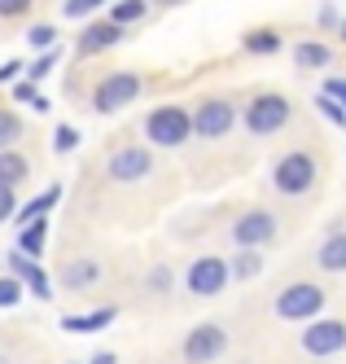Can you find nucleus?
<instances>
[{
    "label": "nucleus",
    "instance_id": "obj_12",
    "mask_svg": "<svg viewBox=\"0 0 346 364\" xmlns=\"http://www.w3.org/2000/svg\"><path fill=\"white\" fill-rule=\"evenodd\" d=\"M119 40H123V27H119V22H110V18H105V22H92V27L79 31V53L92 58V53H101V48H110V44H119Z\"/></svg>",
    "mask_w": 346,
    "mask_h": 364
},
{
    "label": "nucleus",
    "instance_id": "obj_4",
    "mask_svg": "<svg viewBox=\"0 0 346 364\" xmlns=\"http://www.w3.org/2000/svg\"><path fill=\"white\" fill-rule=\"evenodd\" d=\"M289 114H294L289 97H281V92H259L250 106H246V127H250L254 136H272V132H281V127L289 123Z\"/></svg>",
    "mask_w": 346,
    "mask_h": 364
},
{
    "label": "nucleus",
    "instance_id": "obj_30",
    "mask_svg": "<svg viewBox=\"0 0 346 364\" xmlns=\"http://www.w3.org/2000/svg\"><path fill=\"white\" fill-rule=\"evenodd\" d=\"M75 145H79V132H75L70 123H62V127H58V136H53V149H58V154H70Z\"/></svg>",
    "mask_w": 346,
    "mask_h": 364
},
{
    "label": "nucleus",
    "instance_id": "obj_8",
    "mask_svg": "<svg viewBox=\"0 0 346 364\" xmlns=\"http://www.w3.org/2000/svg\"><path fill=\"white\" fill-rule=\"evenodd\" d=\"M224 351H228V333L215 321L193 325L189 338H184V360H189V364H210V360H220Z\"/></svg>",
    "mask_w": 346,
    "mask_h": 364
},
{
    "label": "nucleus",
    "instance_id": "obj_2",
    "mask_svg": "<svg viewBox=\"0 0 346 364\" xmlns=\"http://www.w3.org/2000/svg\"><path fill=\"white\" fill-rule=\"evenodd\" d=\"M325 307V290L315 281H294L276 294V316L281 321H315Z\"/></svg>",
    "mask_w": 346,
    "mask_h": 364
},
{
    "label": "nucleus",
    "instance_id": "obj_1",
    "mask_svg": "<svg viewBox=\"0 0 346 364\" xmlns=\"http://www.w3.org/2000/svg\"><path fill=\"white\" fill-rule=\"evenodd\" d=\"M193 136V114L184 106H158L149 119H145V141L158 145V149H175Z\"/></svg>",
    "mask_w": 346,
    "mask_h": 364
},
{
    "label": "nucleus",
    "instance_id": "obj_11",
    "mask_svg": "<svg viewBox=\"0 0 346 364\" xmlns=\"http://www.w3.org/2000/svg\"><path fill=\"white\" fill-rule=\"evenodd\" d=\"M153 171V154L145 145H123L105 159V176L119 180V185H131V180H145Z\"/></svg>",
    "mask_w": 346,
    "mask_h": 364
},
{
    "label": "nucleus",
    "instance_id": "obj_39",
    "mask_svg": "<svg viewBox=\"0 0 346 364\" xmlns=\"http://www.w3.org/2000/svg\"><path fill=\"white\" fill-rule=\"evenodd\" d=\"M163 5H180V0H163Z\"/></svg>",
    "mask_w": 346,
    "mask_h": 364
},
{
    "label": "nucleus",
    "instance_id": "obj_18",
    "mask_svg": "<svg viewBox=\"0 0 346 364\" xmlns=\"http://www.w3.org/2000/svg\"><path fill=\"white\" fill-rule=\"evenodd\" d=\"M58 198H62V185H48V189H44V193H40V198H36L31 206H22V211H18V224L26 228V224H36V220H44V215L53 211V202H58Z\"/></svg>",
    "mask_w": 346,
    "mask_h": 364
},
{
    "label": "nucleus",
    "instance_id": "obj_15",
    "mask_svg": "<svg viewBox=\"0 0 346 364\" xmlns=\"http://www.w3.org/2000/svg\"><path fill=\"white\" fill-rule=\"evenodd\" d=\"M62 281H66L70 294H84V290H92V285L101 281V264H97V259H75Z\"/></svg>",
    "mask_w": 346,
    "mask_h": 364
},
{
    "label": "nucleus",
    "instance_id": "obj_5",
    "mask_svg": "<svg viewBox=\"0 0 346 364\" xmlns=\"http://www.w3.org/2000/svg\"><path fill=\"white\" fill-rule=\"evenodd\" d=\"M228 281H232V264H224L220 255H202L189 264V272H184V285H189V294H198V299L224 294Z\"/></svg>",
    "mask_w": 346,
    "mask_h": 364
},
{
    "label": "nucleus",
    "instance_id": "obj_33",
    "mask_svg": "<svg viewBox=\"0 0 346 364\" xmlns=\"http://www.w3.org/2000/svg\"><path fill=\"white\" fill-rule=\"evenodd\" d=\"M31 9V0H0V18H22Z\"/></svg>",
    "mask_w": 346,
    "mask_h": 364
},
{
    "label": "nucleus",
    "instance_id": "obj_31",
    "mask_svg": "<svg viewBox=\"0 0 346 364\" xmlns=\"http://www.w3.org/2000/svg\"><path fill=\"white\" fill-rule=\"evenodd\" d=\"M101 5H105V0H66L62 9H66V18H88V14L101 9Z\"/></svg>",
    "mask_w": 346,
    "mask_h": 364
},
{
    "label": "nucleus",
    "instance_id": "obj_16",
    "mask_svg": "<svg viewBox=\"0 0 346 364\" xmlns=\"http://www.w3.org/2000/svg\"><path fill=\"white\" fill-rule=\"evenodd\" d=\"M119 316V307H97L92 316H62V329L66 333H97V329H105Z\"/></svg>",
    "mask_w": 346,
    "mask_h": 364
},
{
    "label": "nucleus",
    "instance_id": "obj_3",
    "mask_svg": "<svg viewBox=\"0 0 346 364\" xmlns=\"http://www.w3.org/2000/svg\"><path fill=\"white\" fill-rule=\"evenodd\" d=\"M272 185H276L285 198H303V193L315 185V159H311L307 149L281 154V159H276V171H272Z\"/></svg>",
    "mask_w": 346,
    "mask_h": 364
},
{
    "label": "nucleus",
    "instance_id": "obj_14",
    "mask_svg": "<svg viewBox=\"0 0 346 364\" xmlns=\"http://www.w3.org/2000/svg\"><path fill=\"white\" fill-rule=\"evenodd\" d=\"M315 268L320 272H346V228H337L333 237H325V246L315 250Z\"/></svg>",
    "mask_w": 346,
    "mask_h": 364
},
{
    "label": "nucleus",
    "instance_id": "obj_17",
    "mask_svg": "<svg viewBox=\"0 0 346 364\" xmlns=\"http://www.w3.org/2000/svg\"><path fill=\"white\" fill-rule=\"evenodd\" d=\"M26 171H31V167H26L22 154H13V149L0 154V189H18L22 180H26Z\"/></svg>",
    "mask_w": 346,
    "mask_h": 364
},
{
    "label": "nucleus",
    "instance_id": "obj_21",
    "mask_svg": "<svg viewBox=\"0 0 346 364\" xmlns=\"http://www.w3.org/2000/svg\"><path fill=\"white\" fill-rule=\"evenodd\" d=\"M18 141H22V119L13 110H0V154L13 149Z\"/></svg>",
    "mask_w": 346,
    "mask_h": 364
},
{
    "label": "nucleus",
    "instance_id": "obj_23",
    "mask_svg": "<svg viewBox=\"0 0 346 364\" xmlns=\"http://www.w3.org/2000/svg\"><path fill=\"white\" fill-rule=\"evenodd\" d=\"M145 0H119V5L110 9V22H119V27H127V22H136V18H145Z\"/></svg>",
    "mask_w": 346,
    "mask_h": 364
},
{
    "label": "nucleus",
    "instance_id": "obj_35",
    "mask_svg": "<svg viewBox=\"0 0 346 364\" xmlns=\"http://www.w3.org/2000/svg\"><path fill=\"white\" fill-rule=\"evenodd\" d=\"M149 285H153V290H158V294H163V290H171V268H153V277H149Z\"/></svg>",
    "mask_w": 346,
    "mask_h": 364
},
{
    "label": "nucleus",
    "instance_id": "obj_26",
    "mask_svg": "<svg viewBox=\"0 0 346 364\" xmlns=\"http://www.w3.org/2000/svg\"><path fill=\"white\" fill-rule=\"evenodd\" d=\"M315 110H320V114H325V119H329V123H337V127H342V123H346V110H342V106H337V101H333V97H329V92H315Z\"/></svg>",
    "mask_w": 346,
    "mask_h": 364
},
{
    "label": "nucleus",
    "instance_id": "obj_27",
    "mask_svg": "<svg viewBox=\"0 0 346 364\" xmlns=\"http://www.w3.org/2000/svg\"><path fill=\"white\" fill-rule=\"evenodd\" d=\"M53 40H58V27H48V22H40V27L26 31V44H31V48H44V53L53 48Z\"/></svg>",
    "mask_w": 346,
    "mask_h": 364
},
{
    "label": "nucleus",
    "instance_id": "obj_10",
    "mask_svg": "<svg viewBox=\"0 0 346 364\" xmlns=\"http://www.w3.org/2000/svg\"><path fill=\"white\" fill-rule=\"evenodd\" d=\"M303 351L315 355V360H329L337 351H346V321H311L303 329Z\"/></svg>",
    "mask_w": 346,
    "mask_h": 364
},
{
    "label": "nucleus",
    "instance_id": "obj_29",
    "mask_svg": "<svg viewBox=\"0 0 346 364\" xmlns=\"http://www.w3.org/2000/svg\"><path fill=\"white\" fill-rule=\"evenodd\" d=\"M53 66H58V53H53V48H48V53H40L31 66H26V80H31V84H40L44 80V75L53 70Z\"/></svg>",
    "mask_w": 346,
    "mask_h": 364
},
{
    "label": "nucleus",
    "instance_id": "obj_36",
    "mask_svg": "<svg viewBox=\"0 0 346 364\" xmlns=\"http://www.w3.org/2000/svg\"><path fill=\"white\" fill-rule=\"evenodd\" d=\"M9 80H18V62H5V66H0V84H9Z\"/></svg>",
    "mask_w": 346,
    "mask_h": 364
},
{
    "label": "nucleus",
    "instance_id": "obj_13",
    "mask_svg": "<svg viewBox=\"0 0 346 364\" xmlns=\"http://www.w3.org/2000/svg\"><path fill=\"white\" fill-rule=\"evenodd\" d=\"M13 264V277L26 285V290H31L36 299H53V285H48V272L40 268V259H26V255H13L9 259Z\"/></svg>",
    "mask_w": 346,
    "mask_h": 364
},
{
    "label": "nucleus",
    "instance_id": "obj_37",
    "mask_svg": "<svg viewBox=\"0 0 346 364\" xmlns=\"http://www.w3.org/2000/svg\"><path fill=\"white\" fill-rule=\"evenodd\" d=\"M92 364H114V355H110V351H97V355H92Z\"/></svg>",
    "mask_w": 346,
    "mask_h": 364
},
{
    "label": "nucleus",
    "instance_id": "obj_9",
    "mask_svg": "<svg viewBox=\"0 0 346 364\" xmlns=\"http://www.w3.org/2000/svg\"><path fill=\"white\" fill-rule=\"evenodd\" d=\"M276 215L272 211H263V206H254V211H246V215H237V224H232V242L242 246V250H259V246H268L272 237H276Z\"/></svg>",
    "mask_w": 346,
    "mask_h": 364
},
{
    "label": "nucleus",
    "instance_id": "obj_7",
    "mask_svg": "<svg viewBox=\"0 0 346 364\" xmlns=\"http://www.w3.org/2000/svg\"><path fill=\"white\" fill-rule=\"evenodd\" d=\"M232 119H237V110H232L228 97H202L198 110H193V136H202V141H220V136H228Z\"/></svg>",
    "mask_w": 346,
    "mask_h": 364
},
{
    "label": "nucleus",
    "instance_id": "obj_24",
    "mask_svg": "<svg viewBox=\"0 0 346 364\" xmlns=\"http://www.w3.org/2000/svg\"><path fill=\"white\" fill-rule=\"evenodd\" d=\"M246 48H250V53H276V48H281V36H276V31H250V36H246Z\"/></svg>",
    "mask_w": 346,
    "mask_h": 364
},
{
    "label": "nucleus",
    "instance_id": "obj_38",
    "mask_svg": "<svg viewBox=\"0 0 346 364\" xmlns=\"http://www.w3.org/2000/svg\"><path fill=\"white\" fill-rule=\"evenodd\" d=\"M337 31H342V40H346V18H342V27H337Z\"/></svg>",
    "mask_w": 346,
    "mask_h": 364
},
{
    "label": "nucleus",
    "instance_id": "obj_20",
    "mask_svg": "<svg viewBox=\"0 0 346 364\" xmlns=\"http://www.w3.org/2000/svg\"><path fill=\"white\" fill-rule=\"evenodd\" d=\"M294 62L298 66H329L333 53H329L325 40H303V44H294Z\"/></svg>",
    "mask_w": 346,
    "mask_h": 364
},
{
    "label": "nucleus",
    "instance_id": "obj_22",
    "mask_svg": "<svg viewBox=\"0 0 346 364\" xmlns=\"http://www.w3.org/2000/svg\"><path fill=\"white\" fill-rule=\"evenodd\" d=\"M263 272V259H259V250H242L232 259V277L237 281H250V277H259Z\"/></svg>",
    "mask_w": 346,
    "mask_h": 364
},
{
    "label": "nucleus",
    "instance_id": "obj_32",
    "mask_svg": "<svg viewBox=\"0 0 346 364\" xmlns=\"http://www.w3.org/2000/svg\"><path fill=\"white\" fill-rule=\"evenodd\" d=\"M13 215H18V198H13V189H0V224L13 220Z\"/></svg>",
    "mask_w": 346,
    "mask_h": 364
},
{
    "label": "nucleus",
    "instance_id": "obj_25",
    "mask_svg": "<svg viewBox=\"0 0 346 364\" xmlns=\"http://www.w3.org/2000/svg\"><path fill=\"white\" fill-rule=\"evenodd\" d=\"M13 97H18V101H26V106H36L40 114L48 110V97H44V92H40V84H31V80L18 84V88H13Z\"/></svg>",
    "mask_w": 346,
    "mask_h": 364
},
{
    "label": "nucleus",
    "instance_id": "obj_19",
    "mask_svg": "<svg viewBox=\"0 0 346 364\" xmlns=\"http://www.w3.org/2000/svg\"><path fill=\"white\" fill-rule=\"evenodd\" d=\"M44 237H48V220L26 224V228L18 232V255H26V259H40V250H44Z\"/></svg>",
    "mask_w": 346,
    "mask_h": 364
},
{
    "label": "nucleus",
    "instance_id": "obj_28",
    "mask_svg": "<svg viewBox=\"0 0 346 364\" xmlns=\"http://www.w3.org/2000/svg\"><path fill=\"white\" fill-rule=\"evenodd\" d=\"M18 303H22V281L0 277V307H18Z\"/></svg>",
    "mask_w": 346,
    "mask_h": 364
},
{
    "label": "nucleus",
    "instance_id": "obj_6",
    "mask_svg": "<svg viewBox=\"0 0 346 364\" xmlns=\"http://www.w3.org/2000/svg\"><path fill=\"white\" fill-rule=\"evenodd\" d=\"M141 97V75L136 70H110L105 80L97 84V114H114V110H123L127 101H136Z\"/></svg>",
    "mask_w": 346,
    "mask_h": 364
},
{
    "label": "nucleus",
    "instance_id": "obj_34",
    "mask_svg": "<svg viewBox=\"0 0 346 364\" xmlns=\"http://www.w3.org/2000/svg\"><path fill=\"white\" fill-rule=\"evenodd\" d=\"M325 92H329V97L337 101V106H342V110H346V80H342V75H333V80L325 84Z\"/></svg>",
    "mask_w": 346,
    "mask_h": 364
}]
</instances>
